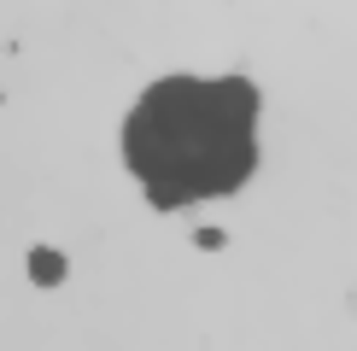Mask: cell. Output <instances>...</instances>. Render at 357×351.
<instances>
[{
    "mask_svg": "<svg viewBox=\"0 0 357 351\" xmlns=\"http://www.w3.org/2000/svg\"><path fill=\"white\" fill-rule=\"evenodd\" d=\"M123 164L158 211L241 194L258 170V88L246 77H165L123 117Z\"/></svg>",
    "mask_w": 357,
    "mask_h": 351,
    "instance_id": "6da1fadb",
    "label": "cell"
},
{
    "mask_svg": "<svg viewBox=\"0 0 357 351\" xmlns=\"http://www.w3.org/2000/svg\"><path fill=\"white\" fill-rule=\"evenodd\" d=\"M29 275H36L41 287H53L59 275H65V258H59V252H47V246H41V252H29Z\"/></svg>",
    "mask_w": 357,
    "mask_h": 351,
    "instance_id": "7a4b0ae2",
    "label": "cell"
}]
</instances>
